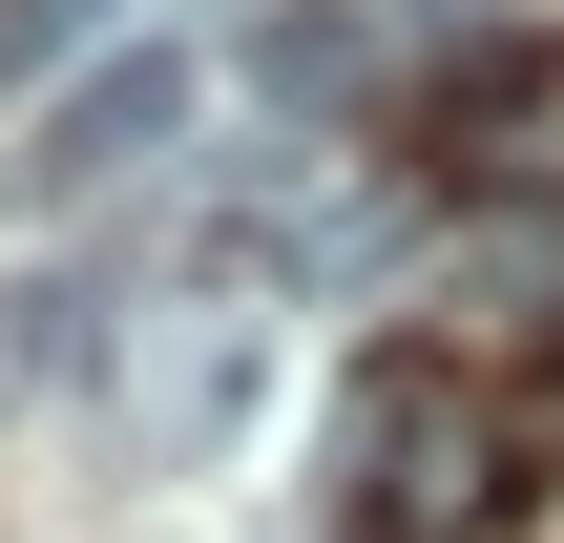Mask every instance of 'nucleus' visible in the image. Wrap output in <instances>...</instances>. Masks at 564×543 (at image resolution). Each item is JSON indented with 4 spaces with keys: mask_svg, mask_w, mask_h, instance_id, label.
<instances>
[{
    "mask_svg": "<svg viewBox=\"0 0 564 543\" xmlns=\"http://www.w3.org/2000/svg\"><path fill=\"white\" fill-rule=\"evenodd\" d=\"M84 21H105V0H0V84H21L42 42H84Z\"/></svg>",
    "mask_w": 564,
    "mask_h": 543,
    "instance_id": "nucleus-9",
    "label": "nucleus"
},
{
    "mask_svg": "<svg viewBox=\"0 0 564 543\" xmlns=\"http://www.w3.org/2000/svg\"><path fill=\"white\" fill-rule=\"evenodd\" d=\"M230 419H251V314H167L126 356V460L188 481V460H230Z\"/></svg>",
    "mask_w": 564,
    "mask_h": 543,
    "instance_id": "nucleus-4",
    "label": "nucleus"
},
{
    "mask_svg": "<svg viewBox=\"0 0 564 543\" xmlns=\"http://www.w3.org/2000/svg\"><path fill=\"white\" fill-rule=\"evenodd\" d=\"M188 146V42H126V63H63L42 84V126L0 146V188L21 209H84V188H126V167H167Z\"/></svg>",
    "mask_w": 564,
    "mask_h": 543,
    "instance_id": "nucleus-2",
    "label": "nucleus"
},
{
    "mask_svg": "<svg viewBox=\"0 0 564 543\" xmlns=\"http://www.w3.org/2000/svg\"><path fill=\"white\" fill-rule=\"evenodd\" d=\"M335 481H356L377 543H481L523 502V460L481 439V398H440V356H377V377L335 398Z\"/></svg>",
    "mask_w": 564,
    "mask_h": 543,
    "instance_id": "nucleus-1",
    "label": "nucleus"
},
{
    "mask_svg": "<svg viewBox=\"0 0 564 543\" xmlns=\"http://www.w3.org/2000/svg\"><path fill=\"white\" fill-rule=\"evenodd\" d=\"M440 314H460L481 356H544L564 335V209H481V230L440 251Z\"/></svg>",
    "mask_w": 564,
    "mask_h": 543,
    "instance_id": "nucleus-5",
    "label": "nucleus"
},
{
    "mask_svg": "<svg viewBox=\"0 0 564 543\" xmlns=\"http://www.w3.org/2000/svg\"><path fill=\"white\" fill-rule=\"evenodd\" d=\"M419 126H440V188H564V42H460Z\"/></svg>",
    "mask_w": 564,
    "mask_h": 543,
    "instance_id": "nucleus-3",
    "label": "nucleus"
},
{
    "mask_svg": "<svg viewBox=\"0 0 564 543\" xmlns=\"http://www.w3.org/2000/svg\"><path fill=\"white\" fill-rule=\"evenodd\" d=\"M84 314H105V293H63V272H42V293H0V419H21V398L84 356Z\"/></svg>",
    "mask_w": 564,
    "mask_h": 543,
    "instance_id": "nucleus-8",
    "label": "nucleus"
},
{
    "mask_svg": "<svg viewBox=\"0 0 564 543\" xmlns=\"http://www.w3.org/2000/svg\"><path fill=\"white\" fill-rule=\"evenodd\" d=\"M377 63H398L377 0H272V21H251V105H272V126H356Z\"/></svg>",
    "mask_w": 564,
    "mask_h": 543,
    "instance_id": "nucleus-6",
    "label": "nucleus"
},
{
    "mask_svg": "<svg viewBox=\"0 0 564 543\" xmlns=\"http://www.w3.org/2000/svg\"><path fill=\"white\" fill-rule=\"evenodd\" d=\"M398 251H419V209H398V188H293V209L251 230V272H272V293H377Z\"/></svg>",
    "mask_w": 564,
    "mask_h": 543,
    "instance_id": "nucleus-7",
    "label": "nucleus"
}]
</instances>
